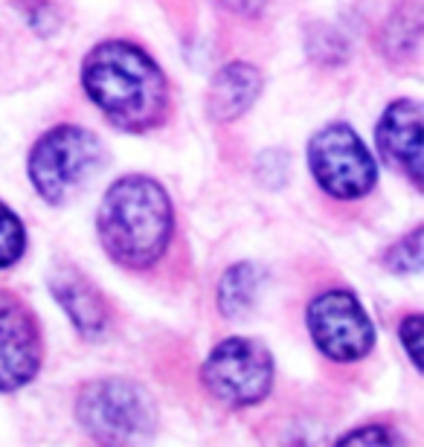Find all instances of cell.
Masks as SVG:
<instances>
[{"mask_svg":"<svg viewBox=\"0 0 424 447\" xmlns=\"http://www.w3.org/2000/svg\"><path fill=\"white\" fill-rule=\"evenodd\" d=\"M81 81L111 122L128 131H145L163 120L169 88L160 67L131 44L111 41L85 58Z\"/></svg>","mask_w":424,"mask_h":447,"instance_id":"6da1fadb","label":"cell"},{"mask_svg":"<svg viewBox=\"0 0 424 447\" xmlns=\"http://www.w3.org/2000/svg\"><path fill=\"white\" fill-rule=\"evenodd\" d=\"M96 227L105 250L120 264L145 268L163 256L172 236L169 195L152 177H122L108 189Z\"/></svg>","mask_w":424,"mask_h":447,"instance_id":"7a4b0ae2","label":"cell"},{"mask_svg":"<svg viewBox=\"0 0 424 447\" xmlns=\"http://www.w3.org/2000/svg\"><path fill=\"white\" fill-rule=\"evenodd\" d=\"M102 163V143L88 128L58 125L35 143L29 154V177L50 204H64L88 184Z\"/></svg>","mask_w":424,"mask_h":447,"instance_id":"3957f363","label":"cell"},{"mask_svg":"<svg viewBox=\"0 0 424 447\" xmlns=\"http://www.w3.org/2000/svg\"><path fill=\"white\" fill-rule=\"evenodd\" d=\"M76 416L93 439L111 444L145 439L157 424V409L149 392L120 377L88 384L79 392Z\"/></svg>","mask_w":424,"mask_h":447,"instance_id":"277c9868","label":"cell"},{"mask_svg":"<svg viewBox=\"0 0 424 447\" xmlns=\"http://www.w3.org/2000/svg\"><path fill=\"white\" fill-rule=\"evenodd\" d=\"M206 389L230 407L259 404L273 384V360L262 343L230 337L212 349L204 363Z\"/></svg>","mask_w":424,"mask_h":447,"instance_id":"5b68a950","label":"cell"},{"mask_svg":"<svg viewBox=\"0 0 424 447\" xmlns=\"http://www.w3.org/2000/svg\"><path fill=\"white\" fill-rule=\"evenodd\" d=\"M308 163L320 186L334 197H361L375 186V160L361 137L343 122L325 125L308 145Z\"/></svg>","mask_w":424,"mask_h":447,"instance_id":"8992f818","label":"cell"},{"mask_svg":"<svg viewBox=\"0 0 424 447\" xmlns=\"http://www.w3.org/2000/svg\"><path fill=\"white\" fill-rule=\"evenodd\" d=\"M308 328L323 355L349 363L369 355L375 331L361 302L349 291H325L308 308Z\"/></svg>","mask_w":424,"mask_h":447,"instance_id":"52a82bcc","label":"cell"},{"mask_svg":"<svg viewBox=\"0 0 424 447\" xmlns=\"http://www.w3.org/2000/svg\"><path fill=\"white\" fill-rule=\"evenodd\" d=\"M41 363V337L32 314L15 293L0 291V392L29 384Z\"/></svg>","mask_w":424,"mask_h":447,"instance_id":"ba28073f","label":"cell"},{"mask_svg":"<svg viewBox=\"0 0 424 447\" xmlns=\"http://www.w3.org/2000/svg\"><path fill=\"white\" fill-rule=\"evenodd\" d=\"M421 120L424 113L416 99H398L384 111L375 131L381 154L416 186H421Z\"/></svg>","mask_w":424,"mask_h":447,"instance_id":"9c48e42d","label":"cell"},{"mask_svg":"<svg viewBox=\"0 0 424 447\" xmlns=\"http://www.w3.org/2000/svg\"><path fill=\"white\" fill-rule=\"evenodd\" d=\"M50 291L58 300V305L67 311V317L73 320V325L79 328L81 337H102L108 328V311L99 300V293L93 291V285L88 282L79 270L61 268L50 276Z\"/></svg>","mask_w":424,"mask_h":447,"instance_id":"30bf717a","label":"cell"},{"mask_svg":"<svg viewBox=\"0 0 424 447\" xmlns=\"http://www.w3.org/2000/svg\"><path fill=\"white\" fill-rule=\"evenodd\" d=\"M259 90H262V76H259L256 67L241 61L227 64L209 81V93H206L209 117L215 122H233L256 102Z\"/></svg>","mask_w":424,"mask_h":447,"instance_id":"8fae6325","label":"cell"},{"mask_svg":"<svg viewBox=\"0 0 424 447\" xmlns=\"http://www.w3.org/2000/svg\"><path fill=\"white\" fill-rule=\"evenodd\" d=\"M384 53L393 61H410L418 56L421 47V9L418 3H404L398 6L389 21L384 24Z\"/></svg>","mask_w":424,"mask_h":447,"instance_id":"7c38bea8","label":"cell"},{"mask_svg":"<svg viewBox=\"0 0 424 447\" xmlns=\"http://www.w3.org/2000/svg\"><path fill=\"white\" fill-rule=\"evenodd\" d=\"M256 291H259V270L253 264H236V268H230L218 285L221 314H227V317L247 314V308L256 300Z\"/></svg>","mask_w":424,"mask_h":447,"instance_id":"4fadbf2b","label":"cell"},{"mask_svg":"<svg viewBox=\"0 0 424 447\" xmlns=\"http://www.w3.org/2000/svg\"><path fill=\"white\" fill-rule=\"evenodd\" d=\"M26 236H24V224L18 221L6 204H0V268H9L24 256Z\"/></svg>","mask_w":424,"mask_h":447,"instance_id":"5bb4252c","label":"cell"},{"mask_svg":"<svg viewBox=\"0 0 424 447\" xmlns=\"http://www.w3.org/2000/svg\"><path fill=\"white\" fill-rule=\"evenodd\" d=\"M384 264L393 273H418L421 270V229H413L410 236H404L386 250Z\"/></svg>","mask_w":424,"mask_h":447,"instance_id":"9a60e30c","label":"cell"},{"mask_svg":"<svg viewBox=\"0 0 424 447\" xmlns=\"http://www.w3.org/2000/svg\"><path fill=\"white\" fill-rule=\"evenodd\" d=\"M317 35L323 38V44L320 41H308V47H311V56L314 58H323V61H340V58H346V44L340 41V35L337 32H332V29H314Z\"/></svg>","mask_w":424,"mask_h":447,"instance_id":"2e32d148","label":"cell"},{"mask_svg":"<svg viewBox=\"0 0 424 447\" xmlns=\"http://www.w3.org/2000/svg\"><path fill=\"white\" fill-rule=\"evenodd\" d=\"M418 337H421V317H418V314H410V317L401 323V343H404V349H407V355H410V360H413L416 369L421 366V346H418Z\"/></svg>","mask_w":424,"mask_h":447,"instance_id":"e0dca14e","label":"cell"},{"mask_svg":"<svg viewBox=\"0 0 424 447\" xmlns=\"http://www.w3.org/2000/svg\"><path fill=\"white\" fill-rule=\"evenodd\" d=\"M340 444H393V436L386 433V427H378V424H369V427H361V430H352L349 436L340 439Z\"/></svg>","mask_w":424,"mask_h":447,"instance_id":"ac0fdd59","label":"cell"},{"mask_svg":"<svg viewBox=\"0 0 424 447\" xmlns=\"http://www.w3.org/2000/svg\"><path fill=\"white\" fill-rule=\"evenodd\" d=\"M215 3L236 12V15H256L259 9H262L265 0H215Z\"/></svg>","mask_w":424,"mask_h":447,"instance_id":"d6986e66","label":"cell"}]
</instances>
